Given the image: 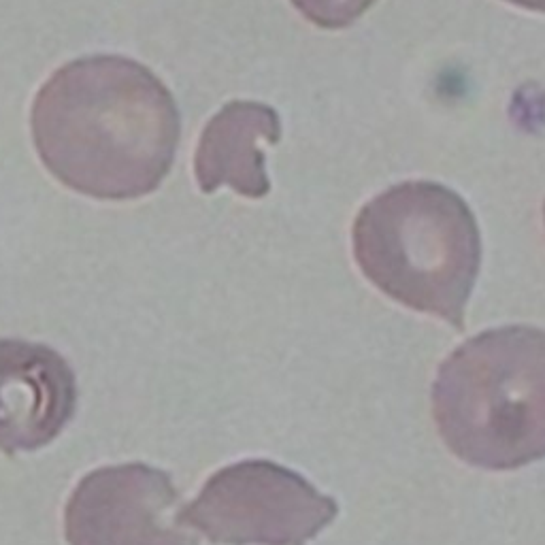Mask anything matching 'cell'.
I'll return each mask as SVG.
<instances>
[{"instance_id": "obj_8", "label": "cell", "mask_w": 545, "mask_h": 545, "mask_svg": "<svg viewBox=\"0 0 545 545\" xmlns=\"http://www.w3.org/2000/svg\"><path fill=\"white\" fill-rule=\"evenodd\" d=\"M305 18L320 28H348L362 18L377 0H290Z\"/></svg>"}, {"instance_id": "obj_4", "label": "cell", "mask_w": 545, "mask_h": 545, "mask_svg": "<svg viewBox=\"0 0 545 545\" xmlns=\"http://www.w3.org/2000/svg\"><path fill=\"white\" fill-rule=\"evenodd\" d=\"M337 516L330 494L269 458L230 462L184 505L186 526L213 545H309Z\"/></svg>"}, {"instance_id": "obj_6", "label": "cell", "mask_w": 545, "mask_h": 545, "mask_svg": "<svg viewBox=\"0 0 545 545\" xmlns=\"http://www.w3.org/2000/svg\"><path fill=\"white\" fill-rule=\"evenodd\" d=\"M77 407L69 360L47 343L0 337V454H35L52 445Z\"/></svg>"}, {"instance_id": "obj_7", "label": "cell", "mask_w": 545, "mask_h": 545, "mask_svg": "<svg viewBox=\"0 0 545 545\" xmlns=\"http://www.w3.org/2000/svg\"><path fill=\"white\" fill-rule=\"evenodd\" d=\"M279 139L282 122L273 107L254 101L228 103L209 120L198 143V188L213 194L226 186L245 198H264L271 192V181L260 145H277Z\"/></svg>"}, {"instance_id": "obj_10", "label": "cell", "mask_w": 545, "mask_h": 545, "mask_svg": "<svg viewBox=\"0 0 545 545\" xmlns=\"http://www.w3.org/2000/svg\"><path fill=\"white\" fill-rule=\"evenodd\" d=\"M543 218H545V205H543Z\"/></svg>"}, {"instance_id": "obj_2", "label": "cell", "mask_w": 545, "mask_h": 545, "mask_svg": "<svg viewBox=\"0 0 545 545\" xmlns=\"http://www.w3.org/2000/svg\"><path fill=\"white\" fill-rule=\"evenodd\" d=\"M439 439L467 467L518 471L545 460V328H486L441 360L431 388Z\"/></svg>"}, {"instance_id": "obj_5", "label": "cell", "mask_w": 545, "mask_h": 545, "mask_svg": "<svg viewBox=\"0 0 545 545\" xmlns=\"http://www.w3.org/2000/svg\"><path fill=\"white\" fill-rule=\"evenodd\" d=\"M173 475L147 462L98 467L64 505L69 545H198Z\"/></svg>"}, {"instance_id": "obj_1", "label": "cell", "mask_w": 545, "mask_h": 545, "mask_svg": "<svg viewBox=\"0 0 545 545\" xmlns=\"http://www.w3.org/2000/svg\"><path fill=\"white\" fill-rule=\"evenodd\" d=\"M181 135L169 88L137 60L64 64L32 105V139L62 186L98 201H135L167 179Z\"/></svg>"}, {"instance_id": "obj_9", "label": "cell", "mask_w": 545, "mask_h": 545, "mask_svg": "<svg viewBox=\"0 0 545 545\" xmlns=\"http://www.w3.org/2000/svg\"><path fill=\"white\" fill-rule=\"evenodd\" d=\"M505 3L518 5V7L528 9V11H539V13H545V0H505Z\"/></svg>"}, {"instance_id": "obj_3", "label": "cell", "mask_w": 545, "mask_h": 545, "mask_svg": "<svg viewBox=\"0 0 545 545\" xmlns=\"http://www.w3.org/2000/svg\"><path fill=\"white\" fill-rule=\"evenodd\" d=\"M352 254L386 299L456 330L482 271V233L469 203L437 181H403L358 211Z\"/></svg>"}]
</instances>
